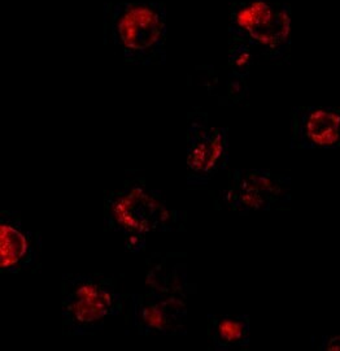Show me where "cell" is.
Returning a JSON list of instances; mask_svg holds the SVG:
<instances>
[{
    "mask_svg": "<svg viewBox=\"0 0 340 351\" xmlns=\"http://www.w3.org/2000/svg\"><path fill=\"white\" fill-rule=\"evenodd\" d=\"M185 213L170 207L157 189L142 176L127 177L120 188L104 197L103 224L107 232L121 234L130 252L146 247L152 233L173 232L183 226Z\"/></svg>",
    "mask_w": 340,
    "mask_h": 351,
    "instance_id": "obj_1",
    "label": "cell"
},
{
    "mask_svg": "<svg viewBox=\"0 0 340 351\" xmlns=\"http://www.w3.org/2000/svg\"><path fill=\"white\" fill-rule=\"evenodd\" d=\"M103 39L127 63L164 65L168 11L160 1L107 3L103 11Z\"/></svg>",
    "mask_w": 340,
    "mask_h": 351,
    "instance_id": "obj_2",
    "label": "cell"
},
{
    "mask_svg": "<svg viewBox=\"0 0 340 351\" xmlns=\"http://www.w3.org/2000/svg\"><path fill=\"white\" fill-rule=\"evenodd\" d=\"M189 282L186 264L160 258L146 277V291L131 295L127 326L139 336L187 332Z\"/></svg>",
    "mask_w": 340,
    "mask_h": 351,
    "instance_id": "obj_3",
    "label": "cell"
},
{
    "mask_svg": "<svg viewBox=\"0 0 340 351\" xmlns=\"http://www.w3.org/2000/svg\"><path fill=\"white\" fill-rule=\"evenodd\" d=\"M291 25V7L280 0H237L230 5L228 38L270 63L290 62Z\"/></svg>",
    "mask_w": 340,
    "mask_h": 351,
    "instance_id": "obj_4",
    "label": "cell"
},
{
    "mask_svg": "<svg viewBox=\"0 0 340 351\" xmlns=\"http://www.w3.org/2000/svg\"><path fill=\"white\" fill-rule=\"evenodd\" d=\"M124 310V295L112 277L101 274L63 277L62 320L68 336H82L104 329L109 319Z\"/></svg>",
    "mask_w": 340,
    "mask_h": 351,
    "instance_id": "obj_5",
    "label": "cell"
},
{
    "mask_svg": "<svg viewBox=\"0 0 340 351\" xmlns=\"http://www.w3.org/2000/svg\"><path fill=\"white\" fill-rule=\"evenodd\" d=\"M220 202L240 215L283 208L290 204L291 178L267 169H235Z\"/></svg>",
    "mask_w": 340,
    "mask_h": 351,
    "instance_id": "obj_6",
    "label": "cell"
},
{
    "mask_svg": "<svg viewBox=\"0 0 340 351\" xmlns=\"http://www.w3.org/2000/svg\"><path fill=\"white\" fill-rule=\"evenodd\" d=\"M230 162L228 129L208 123V114L194 111L187 117L186 167L189 186H205Z\"/></svg>",
    "mask_w": 340,
    "mask_h": 351,
    "instance_id": "obj_7",
    "label": "cell"
},
{
    "mask_svg": "<svg viewBox=\"0 0 340 351\" xmlns=\"http://www.w3.org/2000/svg\"><path fill=\"white\" fill-rule=\"evenodd\" d=\"M42 234L25 226L21 213H0V269L3 274H24L40 267Z\"/></svg>",
    "mask_w": 340,
    "mask_h": 351,
    "instance_id": "obj_8",
    "label": "cell"
},
{
    "mask_svg": "<svg viewBox=\"0 0 340 351\" xmlns=\"http://www.w3.org/2000/svg\"><path fill=\"white\" fill-rule=\"evenodd\" d=\"M291 147L298 150L340 149V106H302L292 110Z\"/></svg>",
    "mask_w": 340,
    "mask_h": 351,
    "instance_id": "obj_9",
    "label": "cell"
},
{
    "mask_svg": "<svg viewBox=\"0 0 340 351\" xmlns=\"http://www.w3.org/2000/svg\"><path fill=\"white\" fill-rule=\"evenodd\" d=\"M208 337L215 351L248 349L251 319L248 315H208Z\"/></svg>",
    "mask_w": 340,
    "mask_h": 351,
    "instance_id": "obj_10",
    "label": "cell"
},
{
    "mask_svg": "<svg viewBox=\"0 0 340 351\" xmlns=\"http://www.w3.org/2000/svg\"><path fill=\"white\" fill-rule=\"evenodd\" d=\"M317 349L321 351H340V335L322 336L319 341V346Z\"/></svg>",
    "mask_w": 340,
    "mask_h": 351,
    "instance_id": "obj_11",
    "label": "cell"
}]
</instances>
